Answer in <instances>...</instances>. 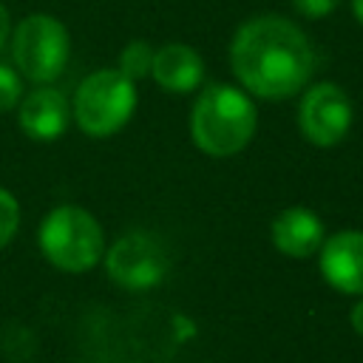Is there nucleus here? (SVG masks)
Segmentation results:
<instances>
[{
    "label": "nucleus",
    "mask_w": 363,
    "mask_h": 363,
    "mask_svg": "<svg viewBox=\"0 0 363 363\" xmlns=\"http://www.w3.org/2000/svg\"><path fill=\"white\" fill-rule=\"evenodd\" d=\"M230 62L238 82L261 99L295 96L315 71L306 34L278 14L247 20L233 37Z\"/></svg>",
    "instance_id": "obj_1"
},
{
    "label": "nucleus",
    "mask_w": 363,
    "mask_h": 363,
    "mask_svg": "<svg viewBox=\"0 0 363 363\" xmlns=\"http://www.w3.org/2000/svg\"><path fill=\"white\" fill-rule=\"evenodd\" d=\"M258 128L252 99L233 85H210L199 94L190 113V136L207 156H235Z\"/></svg>",
    "instance_id": "obj_2"
},
{
    "label": "nucleus",
    "mask_w": 363,
    "mask_h": 363,
    "mask_svg": "<svg viewBox=\"0 0 363 363\" xmlns=\"http://www.w3.org/2000/svg\"><path fill=\"white\" fill-rule=\"evenodd\" d=\"M40 250L57 269L85 272L99 264L105 252V233L88 210L62 204L43 218Z\"/></svg>",
    "instance_id": "obj_3"
},
{
    "label": "nucleus",
    "mask_w": 363,
    "mask_h": 363,
    "mask_svg": "<svg viewBox=\"0 0 363 363\" xmlns=\"http://www.w3.org/2000/svg\"><path fill=\"white\" fill-rule=\"evenodd\" d=\"M136 108V85L119 68L94 71L85 77L74 96V119L82 133L94 139L113 136L128 125Z\"/></svg>",
    "instance_id": "obj_4"
},
{
    "label": "nucleus",
    "mask_w": 363,
    "mask_h": 363,
    "mask_svg": "<svg viewBox=\"0 0 363 363\" xmlns=\"http://www.w3.org/2000/svg\"><path fill=\"white\" fill-rule=\"evenodd\" d=\"M68 31L51 14H28L17 23L11 37L14 65L31 82H51L62 74L68 62Z\"/></svg>",
    "instance_id": "obj_5"
},
{
    "label": "nucleus",
    "mask_w": 363,
    "mask_h": 363,
    "mask_svg": "<svg viewBox=\"0 0 363 363\" xmlns=\"http://www.w3.org/2000/svg\"><path fill=\"white\" fill-rule=\"evenodd\" d=\"M111 281L125 289H150L167 275V252L147 233H128L105 252Z\"/></svg>",
    "instance_id": "obj_6"
},
{
    "label": "nucleus",
    "mask_w": 363,
    "mask_h": 363,
    "mask_svg": "<svg viewBox=\"0 0 363 363\" xmlns=\"http://www.w3.org/2000/svg\"><path fill=\"white\" fill-rule=\"evenodd\" d=\"M298 128L306 142L318 147H332L343 142L352 128V102L346 91L335 82L312 85L298 108Z\"/></svg>",
    "instance_id": "obj_7"
},
{
    "label": "nucleus",
    "mask_w": 363,
    "mask_h": 363,
    "mask_svg": "<svg viewBox=\"0 0 363 363\" xmlns=\"http://www.w3.org/2000/svg\"><path fill=\"white\" fill-rule=\"evenodd\" d=\"M320 275L329 286L346 295H363V233L343 230L323 241Z\"/></svg>",
    "instance_id": "obj_8"
},
{
    "label": "nucleus",
    "mask_w": 363,
    "mask_h": 363,
    "mask_svg": "<svg viewBox=\"0 0 363 363\" xmlns=\"http://www.w3.org/2000/svg\"><path fill=\"white\" fill-rule=\"evenodd\" d=\"M326 241L323 221L306 207H286L272 221V244L289 258H309Z\"/></svg>",
    "instance_id": "obj_9"
},
{
    "label": "nucleus",
    "mask_w": 363,
    "mask_h": 363,
    "mask_svg": "<svg viewBox=\"0 0 363 363\" xmlns=\"http://www.w3.org/2000/svg\"><path fill=\"white\" fill-rule=\"evenodd\" d=\"M71 108L54 88H37L20 102V128L37 142H51L65 133Z\"/></svg>",
    "instance_id": "obj_10"
},
{
    "label": "nucleus",
    "mask_w": 363,
    "mask_h": 363,
    "mask_svg": "<svg viewBox=\"0 0 363 363\" xmlns=\"http://www.w3.org/2000/svg\"><path fill=\"white\" fill-rule=\"evenodd\" d=\"M153 79L170 91V94H187L199 88L204 77V62L201 57L184 45V43H167L159 51H153V65H150Z\"/></svg>",
    "instance_id": "obj_11"
},
{
    "label": "nucleus",
    "mask_w": 363,
    "mask_h": 363,
    "mask_svg": "<svg viewBox=\"0 0 363 363\" xmlns=\"http://www.w3.org/2000/svg\"><path fill=\"white\" fill-rule=\"evenodd\" d=\"M150 65H153V48L142 40H133L122 48L119 54V71L128 77V79H139L145 74H150Z\"/></svg>",
    "instance_id": "obj_12"
},
{
    "label": "nucleus",
    "mask_w": 363,
    "mask_h": 363,
    "mask_svg": "<svg viewBox=\"0 0 363 363\" xmlns=\"http://www.w3.org/2000/svg\"><path fill=\"white\" fill-rule=\"evenodd\" d=\"M17 227H20V204L6 187H0V250L14 238Z\"/></svg>",
    "instance_id": "obj_13"
},
{
    "label": "nucleus",
    "mask_w": 363,
    "mask_h": 363,
    "mask_svg": "<svg viewBox=\"0 0 363 363\" xmlns=\"http://www.w3.org/2000/svg\"><path fill=\"white\" fill-rule=\"evenodd\" d=\"M23 96V82L17 77L14 68L9 65H0V113L11 111Z\"/></svg>",
    "instance_id": "obj_14"
},
{
    "label": "nucleus",
    "mask_w": 363,
    "mask_h": 363,
    "mask_svg": "<svg viewBox=\"0 0 363 363\" xmlns=\"http://www.w3.org/2000/svg\"><path fill=\"white\" fill-rule=\"evenodd\" d=\"M292 6H295V11H298V14L318 20V17L332 14V11L340 6V0H292Z\"/></svg>",
    "instance_id": "obj_15"
},
{
    "label": "nucleus",
    "mask_w": 363,
    "mask_h": 363,
    "mask_svg": "<svg viewBox=\"0 0 363 363\" xmlns=\"http://www.w3.org/2000/svg\"><path fill=\"white\" fill-rule=\"evenodd\" d=\"M349 320H352V329L363 337V301H357L354 306H352V315H349Z\"/></svg>",
    "instance_id": "obj_16"
},
{
    "label": "nucleus",
    "mask_w": 363,
    "mask_h": 363,
    "mask_svg": "<svg viewBox=\"0 0 363 363\" xmlns=\"http://www.w3.org/2000/svg\"><path fill=\"white\" fill-rule=\"evenodd\" d=\"M9 34H11V20H9V11H6V6L0 3V48L6 45Z\"/></svg>",
    "instance_id": "obj_17"
},
{
    "label": "nucleus",
    "mask_w": 363,
    "mask_h": 363,
    "mask_svg": "<svg viewBox=\"0 0 363 363\" xmlns=\"http://www.w3.org/2000/svg\"><path fill=\"white\" fill-rule=\"evenodd\" d=\"M352 9H354V17H357V23L363 26V0H352Z\"/></svg>",
    "instance_id": "obj_18"
}]
</instances>
